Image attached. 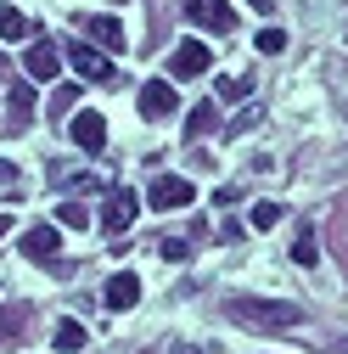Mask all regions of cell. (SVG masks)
<instances>
[{
    "label": "cell",
    "mask_w": 348,
    "mask_h": 354,
    "mask_svg": "<svg viewBox=\"0 0 348 354\" xmlns=\"http://www.w3.org/2000/svg\"><path fill=\"white\" fill-rule=\"evenodd\" d=\"M57 68H62V51L57 46H28V57H23V73L28 79H57Z\"/></svg>",
    "instance_id": "obj_11"
},
{
    "label": "cell",
    "mask_w": 348,
    "mask_h": 354,
    "mask_svg": "<svg viewBox=\"0 0 348 354\" xmlns=\"http://www.w3.org/2000/svg\"><path fill=\"white\" fill-rule=\"evenodd\" d=\"M141 113L146 118H168L174 113V84L168 79H146L141 84Z\"/></svg>",
    "instance_id": "obj_8"
},
{
    "label": "cell",
    "mask_w": 348,
    "mask_h": 354,
    "mask_svg": "<svg viewBox=\"0 0 348 354\" xmlns=\"http://www.w3.org/2000/svg\"><path fill=\"white\" fill-rule=\"evenodd\" d=\"M191 253V242H180V236H163V259H186Z\"/></svg>",
    "instance_id": "obj_25"
},
{
    "label": "cell",
    "mask_w": 348,
    "mask_h": 354,
    "mask_svg": "<svg viewBox=\"0 0 348 354\" xmlns=\"http://www.w3.org/2000/svg\"><path fill=\"white\" fill-rule=\"evenodd\" d=\"M6 231H12V214H0V236H6Z\"/></svg>",
    "instance_id": "obj_29"
},
{
    "label": "cell",
    "mask_w": 348,
    "mask_h": 354,
    "mask_svg": "<svg viewBox=\"0 0 348 354\" xmlns=\"http://www.w3.org/2000/svg\"><path fill=\"white\" fill-rule=\"evenodd\" d=\"M174 354H202V348H191V343H186V348H174Z\"/></svg>",
    "instance_id": "obj_30"
},
{
    "label": "cell",
    "mask_w": 348,
    "mask_h": 354,
    "mask_svg": "<svg viewBox=\"0 0 348 354\" xmlns=\"http://www.w3.org/2000/svg\"><path fill=\"white\" fill-rule=\"evenodd\" d=\"M6 113H12V124L6 129H28V113H34V84H12V96H6Z\"/></svg>",
    "instance_id": "obj_12"
},
{
    "label": "cell",
    "mask_w": 348,
    "mask_h": 354,
    "mask_svg": "<svg viewBox=\"0 0 348 354\" xmlns=\"http://www.w3.org/2000/svg\"><path fill=\"white\" fill-rule=\"evenodd\" d=\"M253 46L264 51V57H281V51H287V34H281V28H258V34H253Z\"/></svg>",
    "instance_id": "obj_20"
},
{
    "label": "cell",
    "mask_w": 348,
    "mask_h": 354,
    "mask_svg": "<svg viewBox=\"0 0 348 354\" xmlns=\"http://www.w3.org/2000/svg\"><path fill=\"white\" fill-rule=\"evenodd\" d=\"M247 6H253V12H270V6H276V0H247Z\"/></svg>",
    "instance_id": "obj_28"
},
{
    "label": "cell",
    "mask_w": 348,
    "mask_h": 354,
    "mask_svg": "<svg viewBox=\"0 0 348 354\" xmlns=\"http://www.w3.org/2000/svg\"><path fill=\"white\" fill-rule=\"evenodd\" d=\"M51 180H57L62 192H84V186H102V174H96V169H57Z\"/></svg>",
    "instance_id": "obj_15"
},
{
    "label": "cell",
    "mask_w": 348,
    "mask_h": 354,
    "mask_svg": "<svg viewBox=\"0 0 348 354\" xmlns=\"http://www.w3.org/2000/svg\"><path fill=\"white\" fill-rule=\"evenodd\" d=\"M247 91H253V84H247V79H220V96H225V102H242Z\"/></svg>",
    "instance_id": "obj_24"
},
{
    "label": "cell",
    "mask_w": 348,
    "mask_h": 354,
    "mask_svg": "<svg viewBox=\"0 0 348 354\" xmlns=\"http://www.w3.org/2000/svg\"><path fill=\"white\" fill-rule=\"evenodd\" d=\"M0 186H17V163H6V158H0Z\"/></svg>",
    "instance_id": "obj_27"
},
{
    "label": "cell",
    "mask_w": 348,
    "mask_h": 354,
    "mask_svg": "<svg viewBox=\"0 0 348 354\" xmlns=\"http://www.w3.org/2000/svg\"><path fill=\"white\" fill-rule=\"evenodd\" d=\"M292 259L303 264V270H315V259H320V242H315V231H298V242H292Z\"/></svg>",
    "instance_id": "obj_17"
},
{
    "label": "cell",
    "mask_w": 348,
    "mask_h": 354,
    "mask_svg": "<svg viewBox=\"0 0 348 354\" xmlns=\"http://www.w3.org/2000/svg\"><path fill=\"white\" fill-rule=\"evenodd\" d=\"M90 34H96L90 46H102V51H118V46H124V28H118V17H96V23H90Z\"/></svg>",
    "instance_id": "obj_14"
},
{
    "label": "cell",
    "mask_w": 348,
    "mask_h": 354,
    "mask_svg": "<svg viewBox=\"0 0 348 354\" xmlns=\"http://www.w3.org/2000/svg\"><path fill=\"white\" fill-rule=\"evenodd\" d=\"M141 304V281H135V270H118L113 281H107V309H135Z\"/></svg>",
    "instance_id": "obj_10"
},
{
    "label": "cell",
    "mask_w": 348,
    "mask_h": 354,
    "mask_svg": "<svg viewBox=\"0 0 348 354\" xmlns=\"http://www.w3.org/2000/svg\"><path fill=\"white\" fill-rule=\"evenodd\" d=\"M73 96H79V91H73V84H62V91L51 96V107H57V113H68V107H73Z\"/></svg>",
    "instance_id": "obj_26"
},
{
    "label": "cell",
    "mask_w": 348,
    "mask_h": 354,
    "mask_svg": "<svg viewBox=\"0 0 348 354\" xmlns=\"http://www.w3.org/2000/svg\"><path fill=\"white\" fill-rule=\"evenodd\" d=\"M57 225L62 231H84V225H90V208H84V203H62L57 208Z\"/></svg>",
    "instance_id": "obj_16"
},
{
    "label": "cell",
    "mask_w": 348,
    "mask_h": 354,
    "mask_svg": "<svg viewBox=\"0 0 348 354\" xmlns=\"http://www.w3.org/2000/svg\"><path fill=\"white\" fill-rule=\"evenodd\" d=\"M73 141H79L84 152H102V147H107V118H102V113H79V118H73Z\"/></svg>",
    "instance_id": "obj_9"
},
{
    "label": "cell",
    "mask_w": 348,
    "mask_h": 354,
    "mask_svg": "<svg viewBox=\"0 0 348 354\" xmlns=\"http://www.w3.org/2000/svg\"><path fill=\"white\" fill-rule=\"evenodd\" d=\"M28 326V315H23V309H12V315L6 321H0V343H17V332Z\"/></svg>",
    "instance_id": "obj_23"
},
{
    "label": "cell",
    "mask_w": 348,
    "mask_h": 354,
    "mask_svg": "<svg viewBox=\"0 0 348 354\" xmlns=\"http://www.w3.org/2000/svg\"><path fill=\"white\" fill-rule=\"evenodd\" d=\"M28 34V17L17 6H0V39H23Z\"/></svg>",
    "instance_id": "obj_19"
},
{
    "label": "cell",
    "mask_w": 348,
    "mask_h": 354,
    "mask_svg": "<svg viewBox=\"0 0 348 354\" xmlns=\"http://www.w3.org/2000/svg\"><path fill=\"white\" fill-rule=\"evenodd\" d=\"M213 118H220V113H213V102L191 107V124H186V136H208V129H213Z\"/></svg>",
    "instance_id": "obj_21"
},
{
    "label": "cell",
    "mask_w": 348,
    "mask_h": 354,
    "mask_svg": "<svg viewBox=\"0 0 348 354\" xmlns=\"http://www.w3.org/2000/svg\"><path fill=\"white\" fill-rule=\"evenodd\" d=\"M57 248H62V231H57V225H34V231H23V253H28L34 264L57 259Z\"/></svg>",
    "instance_id": "obj_7"
},
{
    "label": "cell",
    "mask_w": 348,
    "mask_h": 354,
    "mask_svg": "<svg viewBox=\"0 0 348 354\" xmlns=\"http://www.w3.org/2000/svg\"><path fill=\"white\" fill-rule=\"evenodd\" d=\"M68 62H73L79 79H96V84H113V79H118V73H113V57H107L102 46H90V39H68Z\"/></svg>",
    "instance_id": "obj_2"
},
{
    "label": "cell",
    "mask_w": 348,
    "mask_h": 354,
    "mask_svg": "<svg viewBox=\"0 0 348 354\" xmlns=\"http://www.w3.org/2000/svg\"><path fill=\"white\" fill-rule=\"evenodd\" d=\"M225 315L236 326H253V332H281V326H303V304H258V298H231Z\"/></svg>",
    "instance_id": "obj_1"
},
{
    "label": "cell",
    "mask_w": 348,
    "mask_h": 354,
    "mask_svg": "<svg viewBox=\"0 0 348 354\" xmlns=\"http://www.w3.org/2000/svg\"><path fill=\"white\" fill-rule=\"evenodd\" d=\"M135 214H141V197L129 192V186H118V192L107 197V208H102V231H107V236H124L129 225H135Z\"/></svg>",
    "instance_id": "obj_3"
},
{
    "label": "cell",
    "mask_w": 348,
    "mask_h": 354,
    "mask_svg": "<svg viewBox=\"0 0 348 354\" xmlns=\"http://www.w3.org/2000/svg\"><path fill=\"white\" fill-rule=\"evenodd\" d=\"M186 17H191L197 28H213V34H231V28H236L231 0H186Z\"/></svg>",
    "instance_id": "obj_4"
},
{
    "label": "cell",
    "mask_w": 348,
    "mask_h": 354,
    "mask_svg": "<svg viewBox=\"0 0 348 354\" xmlns=\"http://www.w3.org/2000/svg\"><path fill=\"white\" fill-rule=\"evenodd\" d=\"M208 68H213V57H208L202 39H180L174 57H168V73H174V79H197V73H208Z\"/></svg>",
    "instance_id": "obj_6"
},
{
    "label": "cell",
    "mask_w": 348,
    "mask_h": 354,
    "mask_svg": "<svg viewBox=\"0 0 348 354\" xmlns=\"http://www.w3.org/2000/svg\"><path fill=\"white\" fill-rule=\"evenodd\" d=\"M281 219H287L281 203H253V208H247V225H253V231H276Z\"/></svg>",
    "instance_id": "obj_13"
},
{
    "label": "cell",
    "mask_w": 348,
    "mask_h": 354,
    "mask_svg": "<svg viewBox=\"0 0 348 354\" xmlns=\"http://www.w3.org/2000/svg\"><path fill=\"white\" fill-rule=\"evenodd\" d=\"M62 354H73V348H84V326L79 321H57V337H51Z\"/></svg>",
    "instance_id": "obj_18"
},
{
    "label": "cell",
    "mask_w": 348,
    "mask_h": 354,
    "mask_svg": "<svg viewBox=\"0 0 348 354\" xmlns=\"http://www.w3.org/2000/svg\"><path fill=\"white\" fill-rule=\"evenodd\" d=\"M146 203L152 208H191L197 192H191V180H180V174H157L152 192H146Z\"/></svg>",
    "instance_id": "obj_5"
},
{
    "label": "cell",
    "mask_w": 348,
    "mask_h": 354,
    "mask_svg": "<svg viewBox=\"0 0 348 354\" xmlns=\"http://www.w3.org/2000/svg\"><path fill=\"white\" fill-rule=\"evenodd\" d=\"M253 124H258V102H247V107H242V113H236V118L225 124V136H247Z\"/></svg>",
    "instance_id": "obj_22"
}]
</instances>
